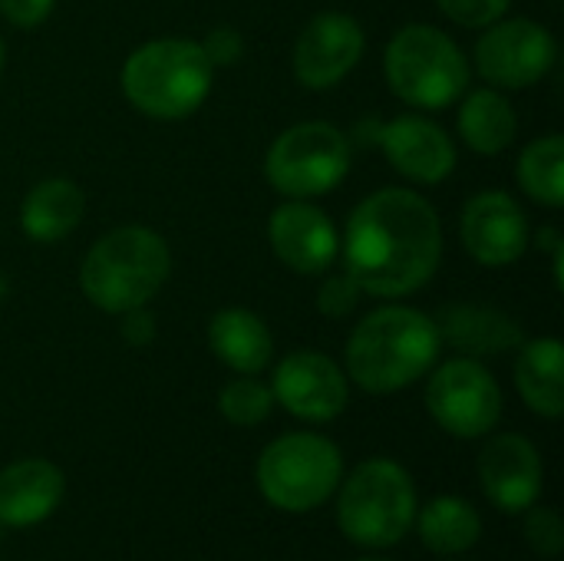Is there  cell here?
I'll list each match as a JSON object with an SVG mask.
<instances>
[{
    "label": "cell",
    "instance_id": "25",
    "mask_svg": "<svg viewBox=\"0 0 564 561\" xmlns=\"http://www.w3.org/2000/svg\"><path fill=\"white\" fill-rule=\"evenodd\" d=\"M274 410V393L264 380L238 374L218 390V413L231 427H261Z\"/></svg>",
    "mask_w": 564,
    "mask_h": 561
},
{
    "label": "cell",
    "instance_id": "37",
    "mask_svg": "<svg viewBox=\"0 0 564 561\" xmlns=\"http://www.w3.org/2000/svg\"><path fill=\"white\" fill-rule=\"evenodd\" d=\"M0 536H3V526H0Z\"/></svg>",
    "mask_w": 564,
    "mask_h": 561
},
{
    "label": "cell",
    "instance_id": "7",
    "mask_svg": "<svg viewBox=\"0 0 564 561\" xmlns=\"http://www.w3.org/2000/svg\"><path fill=\"white\" fill-rule=\"evenodd\" d=\"M354 165L350 132L327 119H304L274 136L264 152V182L281 198H324L337 192Z\"/></svg>",
    "mask_w": 564,
    "mask_h": 561
},
{
    "label": "cell",
    "instance_id": "6",
    "mask_svg": "<svg viewBox=\"0 0 564 561\" xmlns=\"http://www.w3.org/2000/svg\"><path fill=\"white\" fill-rule=\"evenodd\" d=\"M337 526L360 549H390L406 539L416 519V483L390 456L354 466L337 486Z\"/></svg>",
    "mask_w": 564,
    "mask_h": 561
},
{
    "label": "cell",
    "instance_id": "19",
    "mask_svg": "<svg viewBox=\"0 0 564 561\" xmlns=\"http://www.w3.org/2000/svg\"><path fill=\"white\" fill-rule=\"evenodd\" d=\"M208 350L235 374H264L274 360V334L268 321L248 308H221L208 321Z\"/></svg>",
    "mask_w": 564,
    "mask_h": 561
},
{
    "label": "cell",
    "instance_id": "36",
    "mask_svg": "<svg viewBox=\"0 0 564 561\" xmlns=\"http://www.w3.org/2000/svg\"><path fill=\"white\" fill-rule=\"evenodd\" d=\"M354 561H393V559H380V555H367V559H354Z\"/></svg>",
    "mask_w": 564,
    "mask_h": 561
},
{
    "label": "cell",
    "instance_id": "18",
    "mask_svg": "<svg viewBox=\"0 0 564 561\" xmlns=\"http://www.w3.org/2000/svg\"><path fill=\"white\" fill-rule=\"evenodd\" d=\"M433 321L443 344L476 360L519 350V344L525 341L522 324L492 304H446Z\"/></svg>",
    "mask_w": 564,
    "mask_h": 561
},
{
    "label": "cell",
    "instance_id": "27",
    "mask_svg": "<svg viewBox=\"0 0 564 561\" xmlns=\"http://www.w3.org/2000/svg\"><path fill=\"white\" fill-rule=\"evenodd\" d=\"M525 522H522V532H525V542L529 549L539 555V559H558L564 549V526L558 509L552 506H532L522 513Z\"/></svg>",
    "mask_w": 564,
    "mask_h": 561
},
{
    "label": "cell",
    "instance_id": "23",
    "mask_svg": "<svg viewBox=\"0 0 564 561\" xmlns=\"http://www.w3.org/2000/svg\"><path fill=\"white\" fill-rule=\"evenodd\" d=\"M420 542L433 555H463L479 546L482 539V516L473 503L459 496H440L423 513H416Z\"/></svg>",
    "mask_w": 564,
    "mask_h": 561
},
{
    "label": "cell",
    "instance_id": "9",
    "mask_svg": "<svg viewBox=\"0 0 564 561\" xmlns=\"http://www.w3.org/2000/svg\"><path fill=\"white\" fill-rule=\"evenodd\" d=\"M426 413L456 440H482L502 420V387L476 357H453L426 374Z\"/></svg>",
    "mask_w": 564,
    "mask_h": 561
},
{
    "label": "cell",
    "instance_id": "34",
    "mask_svg": "<svg viewBox=\"0 0 564 561\" xmlns=\"http://www.w3.org/2000/svg\"><path fill=\"white\" fill-rule=\"evenodd\" d=\"M7 298H10V278H7V274L0 271V304H3Z\"/></svg>",
    "mask_w": 564,
    "mask_h": 561
},
{
    "label": "cell",
    "instance_id": "20",
    "mask_svg": "<svg viewBox=\"0 0 564 561\" xmlns=\"http://www.w3.org/2000/svg\"><path fill=\"white\" fill-rule=\"evenodd\" d=\"M86 215V192L66 175L36 182L20 202V231L33 245H56L69 238Z\"/></svg>",
    "mask_w": 564,
    "mask_h": 561
},
{
    "label": "cell",
    "instance_id": "16",
    "mask_svg": "<svg viewBox=\"0 0 564 561\" xmlns=\"http://www.w3.org/2000/svg\"><path fill=\"white\" fill-rule=\"evenodd\" d=\"M479 486L486 499L506 513L522 516L545 489V466L539 446L522 433H499L479 453Z\"/></svg>",
    "mask_w": 564,
    "mask_h": 561
},
{
    "label": "cell",
    "instance_id": "8",
    "mask_svg": "<svg viewBox=\"0 0 564 561\" xmlns=\"http://www.w3.org/2000/svg\"><path fill=\"white\" fill-rule=\"evenodd\" d=\"M254 479L268 506L281 513H314L337 493L344 453L321 433H284L261 450Z\"/></svg>",
    "mask_w": 564,
    "mask_h": 561
},
{
    "label": "cell",
    "instance_id": "26",
    "mask_svg": "<svg viewBox=\"0 0 564 561\" xmlns=\"http://www.w3.org/2000/svg\"><path fill=\"white\" fill-rule=\"evenodd\" d=\"M364 304V291L357 288V281L347 271H327L321 274V288L314 294V308L321 317L327 321H347L357 314V308Z\"/></svg>",
    "mask_w": 564,
    "mask_h": 561
},
{
    "label": "cell",
    "instance_id": "14",
    "mask_svg": "<svg viewBox=\"0 0 564 561\" xmlns=\"http://www.w3.org/2000/svg\"><path fill=\"white\" fill-rule=\"evenodd\" d=\"M373 145L387 155L390 169L410 185H443L459 165L456 139L430 112L420 109H406L380 122Z\"/></svg>",
    "mask_w": 564,
    "mask_h": 561
},
{
    "label": "cell",
    "instance_id": "29",
    "mask_svg": "<svg viewBox=\"0 0 564 561\" xmlns=\"http://www.w3.org/2000/svg\"><path fill=\"white\" fill-rule=\"evenodd\" d=\"M198 43L215 69H228L245 56V36L238 26H212Z\"/></svg>",
    "mask_w": 564,
    "mask_h": 561
},
{
    "label": "cell",
    "instance_id": "13",
    "mask_svg": "<svg viewBox=\"0 0 564 561\" xmlns=\"http://www.w3.org/2000/svg\"><path fill=\"white\" fill-rule=\"evenodd\" d=\"M268 387L274 393V403L304 423H330L350 403V380L344 374V364H337L324 350L284 354L274 364Z\"/></svg>",
    "mask_w": 564,
    "mask_h": 561
},
{
    "label": "cell",
    "instance_id": "24",
    "mask_svg": "<svg viewBox=\"0 0 564 561\" xmlns=\"http://www.w3.org/2000/svg\"><path fill=\"white\" fill-rule=\"evenodd\" d=\"M519 188L542 208L564 205V139L558 132H545L532 139L516 162Z\"/></svg>",
    "mask_w": 564,
    "mask_h": 561
},
{
    "label": "cell",
    "instance_id": "28",
    "mask_svg": "<svg viewBox=\"0 0 564 561\" xmlns=\"http://www.w3.org/2000/svg\"><path fill=\"white\" fill-rule=\"evenodd\" d=\"M509 3L512 0H436L443 17L466 30H482V26L496 23L499 17L509 13Z\"/></svg>",
    "mask_w": 564,
    "mask_h": 561
},
{
    "label": "cell",
    "instance_id": "2",
    "mask_svg": "<svg viewBox=\"0 0 564 561\" xmlns=\"http://www.w3.org/2000/svg\"><path fill=\"white\" fill-rule=\"evenodd\" d=\"M443 354L433 314L406 301H380L344 344V374L370 397H390L420 384Z\"/></svg>",
    "mask_w": 564,
    "mask_h": 561
},
{
    "label": "cell",
    "instance_id": "22",
    "mask_svg": "<svg viewBox=\"0 0 564 561\" xmlns=\"http://www.w3.org/2000/svg\"><path fill=\"white\" fill-rule=\"evenodd\" d=\"M516 390L522 403L558 420L564 413V347L558 337H525L516 350Z\"/></svg>",
    "mask_w": 564,
    "mask_h": 561
},
{
    "label": "cell",
    "instance_id": "35",
    "mask_svg": "<svg viewBox=\"0 0 564 561\" xmlns=\"http://www.w3.org/2000/svg\"><path fill=\"white\" fill-rule=\"evenodd\" d=\"M3 66H7V43H3V36H0V73H3Z\"/></svg>",
    "mask_w": 564,
    "mask_h": 561
},
{
    "label": "cell",
    "instance_id": "4",
    "mask_svg": "<svg viewBox=\"0 0 564 561\" xmlns=\"http://www.w3.org/2000/svg\"><path fill=\"white\" fill-rule=\"evenodd\" d=\"M215 66L192 36H155L139 43L119 69L126 103L155 122L195 116L215 86Z\"/></svg>",
    "mask_w": 564,
    "mask_h": 561
},
{
    "label": "cell",
    "instance_id": "32",
    "mask_svg": "<svg viewBox=\"0 0 564 561\" xmlns=\"http://www.w3.org/2000/svg\"><path fill=\"white\" fill-rule=\"evenodd\" d=\"M535 241H539V251H552V248H558L564 241V235L558 228H552V225H545V228H539V235H535Z\"/></svg>",
    "mask_w": 564,
    "mask_h": 561
},
{
    "label": "cell",
    "instance_id": "15",
    "mask_svg": "<svg viewBox=\"0 0 564 561\" xmlns=\"http://www.w3.org/2000/svg\"><path fill=\"white\" fill-rule=\"evenodd\" d=\"M271 255L301 278H321L340 258V231L330 215L304 198H284L268 215Z\"/></svg>",
    "mask_w": 564,
    "mask_h": 561
},
{
    "label": "cell",
    "instance_id": "21",
    "mask_svg": "<svg viewBox=\"0 0 564 561\" xmlns=\"http://www.w3.org/2000/svg\"><path fill=\"white\" fill-rule=\"evenodd\" d=\"M456 132L459 142L476 155H502L519 136V112L509 93L496 86L466 89L456 103Z\"/></svg>",
    "mask_w": 564,
    "mask_h": 561
},
{
    "label": "cell",
    "instance_id": "12",
    "mask_svg": "<svg viewBox=\"0 0 564 561\" xmlns=\"http://www.w3.org/2000/svg\"><path fill=\"white\" fill-rule=\"evenodd\" d=\"M459 241L482 268H512L532 245V225L519 198L506 188H482L459 212Z\"/></svg>",
    "mask_w": 564,
    "mask_h": 561
},
{
    "label": "cell",
    "instance_id": "33",
    "mask_svg": "<svg viewBox=\"0 0 564 561\" xmlns=\"http://www.w3.org/2000/svg\"><path fill=\"white\" fill-rule=\"evenodd\" d=\"M549 258H552V278H555V291H562L564 288V241L558 248H552L549 251Z\"/></svg>",
    "mask_w": 564,
    "mask_h": 561
},
{
    "label": "cell",
    "instance_id": "31",
    "mask_svg": "<svg viewBox=\"0 0 564 561\" xmlns=\"http://www.w3.org/2000/svg\"><path fill=\"white\" fill-rule=\"evenodd\" d=\"M119 334L129 347H149L159 337V317L155 311L145 308H132L126 314H119Z\"/></svg>",
    "mask_w": 564,
    "mask_h": 561
},
{
    "label": "cell",
    "instance_id": "10",
    "mask_svg": "<svg viewBox=\"0 0 564 561\" xmlns=\"http://www.w3.org/2000/svg\"><path fill=\"white\" fill-rule=\"evenodd\" d=\"M469 63L486 86H496L502 93H522L555 69L558 40L545 23L532 17L506 13L496 23L482 26Z\"/></svg>",
    "mask_w": 564,
    "mask_h": 561
},
{
    "label": "cell",
    "instance_id": "5",
    "mask_svg": "<svg viewBox=\"0 0 564 561\" xmlns=\"http://www.w3.org/2000/svg\"><path fill=\"white\" fill-rule=\"evenodd\" d=\"M383 79L390 93L420 112H440L459 103L473 83V63L459 40L433 23H403L383 50Z\"/></svg>",
    "mask_w": 564,
    "mask_h": 561
},
{
    "label": "cell",
    "instance_id": "17",
    "mask_svg": "<svg viewBox=\"0 0 564 561\" xmlns=\"http://www.w3.org/2000/svg\"><path fill=\"white\" fill-rule=\"evenodd\" d=\"M66 496V476L43 456H26L0 473V526L33 529L46 522Z\"/></svg>",
    "mask_w": 564,
    "mask_h": 561
},
{
    "label": "cell",
    "instance_id": "3",
    "mask_svg": "<svg viewBox=\"0 0 564 561\" xmlns=\"http://www.w3.org/2000/svg\"><path fill=\"white\" fill-rule=\"evenodd\" d=\"M172 278V248L149 225H119L99 235L79 261V291L102 314L152 304Z\"/></svg>",
    "mask_w": 564,
    "mask_h": 561
},
{
    "label": "cell",
    "instance_id": "1",
    "mask_svg": "<svg viewBox=\"0 0 564 561\" xmlns=\"http://www.w3.org/2000/svg\"><path fill=\"white\" fill-rule=\"evenodd\" d=\"M446 251L440 208L416 188L387 185L364 195L340 231L344 271L364 298L406 301L440 271Z\"/></svg>",
    "mask_w": 564,
    "mask_h": 561
},
{
    "label": "cell",
    "instance_id": "11",
    "mask_svg": "<svg viewBox=\"0 0 564 561\" xmlns=\"http://www.w3.org/2000/svg\"><path fill=\"white\" fill-rule=\"evenodd\" d=\"M367 53V30L354 13L321 10L314 13L291 50V73L311 93L340 86Z\"/></svg>",
    "mask_w": 564,
    "mask_h": 561
},
{
    "label": "cell",
    "instance_id": "30",
    "mask_svg": "<svg viewBox=\"0 0 564 561\" xmlns=\"http://www.w3.org/2000/svg\"><path fill=\"white\" fill-rule=\"evenodd\" d=\"M56 10V0H0V17L17 30L43 26Z\"/></svg>",
    "mask_w": 564,
    "mask_h": 561
}]
</instances>
